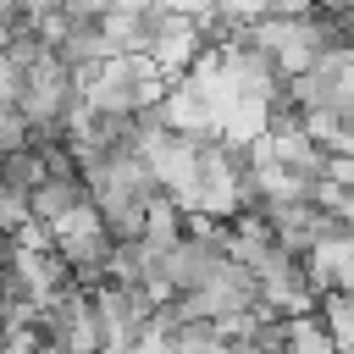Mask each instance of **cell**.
I'll use <instances>...</instances> for the list:
<instances>
[{"label":"cell","instance_id":"1","mask_svg":"<svg viewBox=\"0 0 354 354\" xmlns=\"http://www.w3.org/2000/svg\"><path fill=\"white\" fill-rule=\"evenodd\" d=\"M166 100V77L144 55H111L83 77V111L94 116H144Z\"/></svg>","mask_w":354,"mask_h":354},{"label":"cell","instance_id":"2","mask_svg":"<svg viewBox=\"0 0 354 354\" xmlns=\"http://www.w3.org/2000/svg\"><path fill=\"white\" fill-rule=\"evenodd\" d=\"M50 249L61 254V266L72 271V282H77L83 293L100 288V282L111 277V266H116V238L105 232V221H100L88 205L50 227Z\"/></svg>","mask_w":354,"mask_h":354}]
</instances>
